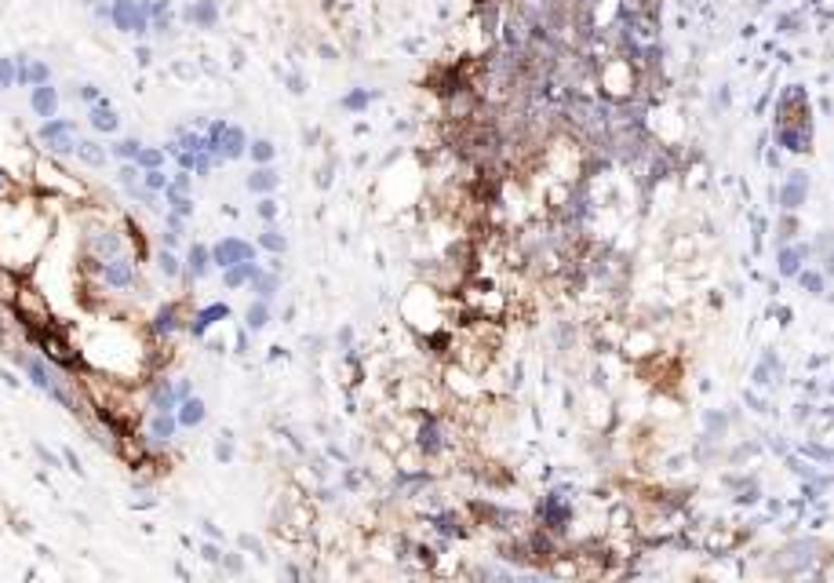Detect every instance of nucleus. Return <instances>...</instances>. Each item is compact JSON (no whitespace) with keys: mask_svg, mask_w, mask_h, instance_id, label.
I'll list each match as a JSON object with an SVG mask.
<instances>
[{"mask_svg":"<svg viewBox=\"0 0 834 583\" xmlns=\"http://www.w3.org/2000/svg\"><path fill=\"white\" fill-rule=\"evenodd\" d=\"M208 259H211V252H208L204 245H194V248H189V255H186V266H182V277H189V281H197V277H204V274H208Z\"/></svg>","mask_w":834,"mask_h":583,"instance_id":"obj_17","label":"nucleus"},{"mask_svg":"<svg viewBox=\"0 0 834 583\" xmlns=\"http://www.w3.org/2000/svg\"><path fill=\"white\" fill-rule=\"evenodd\" d=\"M135 164L146 171V168H164V149H157V146H142L139 149V157H135Z\"/></svg>","mask_w":834,"mask_h":583,"instance_id":"obj_23","label":"nucleus"},{"mask_svg":"<svg viewBox=\"0 0 834 583\" xmlns=\"http://www.w3.org/2000/svg\"><path fill=\"white\" fill-rule=\"evenodd\" d=\"M244 259H251V245L237 241V237H226V241H219L216 248H211V263L216 266H233V263H244Z\"/></svg>","mask_w":834,"mask_h":583,"instance_id":"obj_8","label":"nucleus"},{"mask_svg":"<svg viewBox=\"0 0 834 583\" xmlns=\"http://www.w3.org/2000/svg\"><path fill=\"white\" fill-rule=\"evenodd\" d=\"M135 62H139V66L146 70V66H149V62H154V51H149L146 44H139V48H135Z\"/></svg>","mask_w":834,"mask_h":583,"instance_id":"obj_39","label":"nucleus"},{"mask_svg":"<svg viewBox=\"0 0 834 583\" xmlns=\"http://www.w3.org/2000/svg\"><path fill=\"white\" fill-rule=\"evenodd\" d=\"M62 132H77V124L66 121V117H48L44 124L37 128V139H40V142H48L51 135H62Z\"/></svg>","mask_w":834,"mask_h":583,"instance_id":"obj_19","label":"nucleus"},{"mask_svg":"<svg viewBox=\"0 0 834 583\" xmlns=\"http://www.w3.org/2000/svg\"><path fill=\"white\" fill-rule=\"evenodd\" d=\"M204 416H208V405L201 401V398H182L179 401V416H175V423L182 426V430H194V426H201L204 423Z\"/></svg>","mask_w":834,"mask_h":583,"instance_id":"obj_13","label":"nucleus"},{"mask_svg":"<svg viewBox=\"0 0 834 583\" xmlns=\"http://www.w3.org/2000/svg\"><path fill=\"white\" fill-rule=\"evenodd\" d=\"M139 179H142V171H139V164H135V161H120V171H117V183H120L124 190H132V186H139Z\"/></svg>","mask_w":834,"mask_h":583,"instance_id":"obj_25","label":"nucleus"},{"mask_svg":"<svg viewBox=\"0 0 834 583\" xmlns=\"http://www.w3.org/2000/svg\"><path fill=\"white\" fill-rule=\"evenodd\" d=\"M251 157L259 161V164H266L270 157H273V146L266 142V139H259V142H251Z\"/></svg>","mask_w":834,"mask_h":583,"instance_id":"obj_32","label":"nucleus"},{"mask_svg":"<svg viewBox=\"0 0 834 583\" xmlns=\"http://www.w3.org/2000/svg\"><path fill=\"white\" fill-rule=\"evenodd\" d=\"M223 438H226V441H219V460L226 463V460L233 456V452H230V434H223Z\"/></svg>","mask_w":834,"mask_h":583,"instance_id":"obj_44","label":"nucleus"},{"mask_svg":"<svg viewBox=\"0 0 834 583\" xmlns=\"http://www.w3.org/2000/svg\"><path fill=\"white\" fill-rule=\"evenodd\" d=\"M223 317H230V307H226V303H216V307H208V310H197L189 332H194V336H204V332L216 325V321H223Z\"/></svg>","mask_w":834,"mask_h":583,"instance_id":"obj_16","label":"nucleus"},{"mask_svg":"<svg viewBox=\"0 0 834 583\" xmlns=\"http://www.w3.org/2000/svg\"><path fill=\"white\" fill-rule=\"evenodd\" d=\"M168 183H172V179L164 176V168H146V171H142V186L154 190V193H164Z\"/></svg>","mask_w":834,"mask_h":583,"instance_id":"obj_24","label":"nucleus"},{"mask_svg":"<svg viewBox=\"0 0 834 583\" xmlns=\"http://www.w3.org/2000/svg\"><path fill=\"white\" fill-rule=\"evenodd\" d=\"M51 80V66H48V62H30V84H48Z\"/></svg>","mask_w":834,"mask_h":583,"instance_id":"obj_30","label":"nucleus"},{"mask_svg":"<svg viewBox=\"0 0 834 583\" xmlns=\"http://www.w3.org/2000/svg\"><path fill=\"white\" fill-rule=\"evenodd\" d=\"M0 379H4V383L11 386V391H18V386H23V379H15V372H8L4 364H0Z\"/></svg>","mask_w":834,"mask_h":583,"instance_id":"obj_43","label":"nucleus"},{"mask_svg":"<svg viewBox=\"0 0 834 583\" xmlns=\"http://www.w3.org/2000/svg\"><path fill=\"white\" fill-rule=\"evenodd\" d=\"M226 569H230V572H241V558H226Z\"/></svg>","mask_w":834,"mask_h":583,"instance_id":"obj_46","label":"nucleus"},{"mask_svg":"<svg viewBox=\"0 0 834 583\" xmlns=\"http://www.w3.org/2000/svg\"><path fill=\"white\" fill-rule=\"evenodd\" d=\"M110 23L120 33H135V37L149 33V15L139 8V0H113V4H110Z\"/></svg>","mask_w":834,"mask_h":583,"instance_id":"obj_4","label":"nucleus"},{"mask_svg":"<svg viewBox=\"0 0 834 583\" xmlns=\"http://www.w3.org/2000/svg\"><path fill=\"white\" fill-rule=\"evenodd\" d=\"M33 452H37V456H40V460H44L48 467H58V456H51V452H48L44 445H33Z\"/></svg>","mask_w":834,"mask_h":583,"instance_id":"obj_41","label":"nucleus"},{"mask_svg":"<svg viewBox=\"0 0 834 583\" xmlns=\"http://www.w3.org/2000/svg\"><path fill=\"white\" fill-rule=\"evenodd\" d=\"M175 430H179V423H175L172 412H154V419H149V426H146V438L157 441V445H164L168 438L175 434Z\"/></svg>","mask_w":834,"mask_h":583,"instance_id":"obj_14","label":"nucleus"},{"mask_svg":"<svg viewBox=\"0 0 834 583\" xmlns=\"http://www.w3.org/2000/svg\"><path fill=\"white\" fill-rule=\"evenodd\" d=\"M62 456H66V463H70V470L77 474V478H84V467H80V460H77V452H73V448H62Z\"/></svg>","mask_w":834,"mask_h":583,"instance_id":"obj_37","label":"nucleus"},{"mask_svg":"<svg viewBox=\"0 0 834 583\" xmlns=\"http://www.w3.org/2000/svg\"><path fill=\"white\" fill-rule=\"evenodd\" d=\"M77 95H80L84 102H88V106H95V102H102V92L95 88V84H80V88H77Z\"/></svg>","mask_w":834,"mask_h":583,"instance_id":"obj_33","label":"nucleus"},{"mask_svg":"<svg viewBox=\"0 0 834 583\" xmlns=\"http://www.w3.org/2000/svg\"><path fill=\"white\" fill-rule=\"evenodd\" d=\"M106 149H110V157H117V161H135V157H139V149H142V142L127 135V139H117V142H110Z\"/></svg>","mask_w":834,"mask_h":583,"instance_id":"obj_20","label":"nucleus"},{"mask_svg":"<svg viewBox=\"0 0 834 583\" xmlns=\"http://www.w3.org/2000/svg\"><path fill=\"white\" fill-rule=\"evenodd\" d=\"M88 248H92V255H99V259L127 255L124 233H117V230H95V233H88Z\"/></svg>","mask_w":834,"mask_h":583,"instance_id":"obj_5","label":"nucleus"},{"mask_svg":"<svg viewBox=\"0 0 834 583\" xmlns=\"http://www.w3.org/2000/svg\"><path fill=\"white\" fill-rule=\"evenodd\" d=\"M102 285L113 288V292H132L139 285V270L132 263V255H113V259H102Z\"/></svg>","mask_w":834,"mask_h":583,"instance_id":"obj_3","label":"nucleus"},{"mask_svg":"<svg viewBox=\"0 0 834 583\" xmlns=\"http://www.w3.org/2000/svg\"><path fill=\"white\" fill-rule=\"evenodd\" d=\"M365 102H368V95H365V92H354V95H347V102H343V106H347V110H361Z\"/></svg>","mask_w":834,"mask_h":583,"instance_id":"obj_38","label":"nucleus"},{"mask_svg":"<svg viewBox=\"0 0 834 583\" xmlns=\"http://www.w3.org/2000/svg\"><path fill=\"white\" fill-rule=\"evenodd\" d=\"M273 211H277L273 201H263V204H259V215H263V219H273Z\"/></svg>","mask_w":834,"mask_h":583,"instance_id":"obj_45","label":"nucleus"},{"mask_svg":"<svg viewBox=\"0 0 834 583\" xmlns=\"http://www.w3.org/2000/svg\"><path fill=\"white\" fill-rule=\"evenodd\" d=\"M157 266H161L164 277H179V274H182V263L172 255V248H161V252H157Z\"/></svg>","mask_w":834,"mask_h":583,"instance_id":"obj_26","label":"nucleus"},{"mask_svg":"<svg viewBox=\"0 0 834 583\" xmlns=\"http://www.w3.org/2000/svg\"><path fill=\"white\" fill-rule=\"evenodd\" d=\"M179 237H182V233H175V230H164V233H161V245H164V248H175V245H179Z\"/></svg>","mask_w":834,"mask_h":583,"instance_id":"obj_42","label":"nucleus"},{"mask_svg":"<svg viewBox=\"0 0 834 583\" xmlns=\"http://www.w3.org/2000/svg\"><path fill=\"white\" fill-rule=\"evenodd\" d=\"M273 186H277V176H273L270 168H259L255 176H248V190H251V193H270Z\"/></svg>","mask_w":834,"mask_h":583,"instance_id":"obj_21","label":"nucleus"},{"mask_svg":"<svg viewBox=\"0 0 834 583\" xmlns=\"http://www.w3.org/2000/svg\"><path fill=\"white\" fill-rule=\"evenodd\" d=\"M182 329V314H179V303H164L154 317H149V336H157V339H164V336H172V332H179Z\"/></svg>","mask_w":834,"mask_h":583,"instance_id":"obj_10","label":"nucleus"},{"mask_svg":"<svg viewBox=\"0 0 834 583\" xmlns=\"http://www.w3.org/2000/svg\"><path fill=\"white\" fill-rule=\"evenodd\" d=\"M182 18H186V23H194L197 30H211L219 23V4H216V0H194V4L182 11Z\"/></svg>","mask_w":834,"mask_h":583,"instance_id":"obj_12","label":"nucleus"},{"mask_svg":"<svg viewBox=\"0 0 834 583\" xmlns=\"http://www.w3.org/2000/svg\"><path fill=\"white\" fill-rule=\"evenodd\" d=\"M201 558L211 561V565H219V561H223V551H219L216 544H204V547H201Z\"/></svg>","mask_w":834,"mask_h":583,"instance_id":"obj_36","label":"nucleus"},{"mask_svg":"<svg viewBox=\"0 0 834 583\" xmlns=\"http://www.w3.org/2000/svg\"><path fill=\"white\" fill-rule=\"evenodd\" d=\"M73 154L88 164V168H102L106 161H110V149H106L102 142H95V139H77V149Z\"/></svg>","mask_w":834,"mask_h":583,"instance_id":"obj_15","label":"nucleus"},{"mask_svg":"<svg viewBox=\"0 0 834 583\" xmlns=\"http://www.w3.org/2000/svg\"><path fill=\"white\" fill-rule=\"evenodd\" d=\"M146 401L154 412H175L179 401H175V383L172 379H154L149 383V391H146Z\"/></svg>","mask_w":834,"mask_h":583,"instance_id":"obj_9","label":"nucleus"},{"mask_svg":"<svg viewBox=\"0 0 834 583\" xmlns=\"http://www.w3.org/2000/svg\"><path fill=\"white\" fill-rule=\"evenodd\" d=\"M168 190H175V193H189V176H186V171H179V176H172V183H168Z\"/></svg>","mask_w":834,"mask_h":583,"instance_id":"obj_35","label":"nucleus"},{"mask_svg":"<svg viewBox=\"0 0 834 583\" xmlns=\"http://www.w3.org/2000/svg\"><path fill=\"white\" fill-rule=\"evenodd\" d=\"M266 321H270V310H266V303L259 299V303H255V307L248 310V329H263Z\"/></svg>","mask_w":834,"mask_h":583,"instance_id":"obj_29","label":"nucleus"},{"mask_svg":"<svg viewBox=\"0 0 834 583\" xmlns=\"http://www.w3.org/2000/svg\"><path fill=\"white\" fill-rule=\"evenodd\" d=\"M216 146H219V161H237L244 149H248V135L241 132V128H233V124H219V139H216Z\"/></svg>","mask_w":834,"mask_h":583,"instance_id":"obj_6","label":"nucleus"},{"mask_svg":"<svg viewBox=\"0 0 834 583\" xmlns=\"http://www.w3.org/2000/svg\"><path fill=\"white\" fill-rule=\"evenodd\" d=\"M0 88H15V55H0Z\"/></svg>","mask_w":834,"mask_h":583,"instance_id":"obj_28","label":"nucleus"},{"mask_svg":"<svg viewBox=\"0 0 834 583\" xmlns=\"http://www.w3.org/2000/svg\"><path fill=\"white\" fill-rule=\"evenodd\" d=\"M0 190H4V179H0Z\"/></svg>","mask_w":834,"mask_h":583,"instance_id":"obj_48","label":"nucleus"},{"mask_svg":"<svg viewBox=\"0 0 834 583\" xmlns=\"http://www.w3.org/2000/svg\"><path fill=\"white\" fill-rule=\"evenodd\" d=\"M175 146H179V149H189V154H201V149H204V135L189 132V128H179V132H175Z\"/></svg>","mask_w":834,"mask_h":583,"instance_id":"obj_22","label":"nucleus"},{"mask_svg":"<svg viewBox=\"0 0 834 583\" xmlns=\"http://www.w3.org/2000/svg\"><path fill=\"white\" fill-rule=\"evenodd\" d=\"M84 4H92V8H95V4H99V0H84Z\"/></svg>","mask_w":834,"mask_h":583,"instance_id":"obj_47","label":"nucleus"},{"mask_svg":"<svg viewBox=\"0 0 834 583\" xmlns=\"http://www.w3.org/2000/svg\"><path fill=\"white\" fill-rule=\"evenodd\" d=\"M37 336L40 343V350H44V357L55 364V369H73V364L80 361V354L73 350V343L66 336H58L55 329H40V332H30V339Z\"/></svg>","mask_w":834,"mask_h":583,"instance_id":"obj_2","label":"nucleus"},{"mask_svg":"<svg viewBox=\"0 0 834 583\" xmlns=\"http://www.w3.org/2000/svg\"><path fill=\"white\" fill-rule=\"evenodd\" d=\"M88 124L95 128V132H102V135H117L120 132V117L110 106V99H102V102L92 106V110H88Z\"/></svg>","mask_w":834,"mask_h":583,"instance_id":"obj_11","label":"nucleus"},{"mask_svg":"<svg viewBox=\"0 0 834 583\" xmlns=\"http://www.w3.org/2000/svg\"><path fill=\"white\" fill-rule=\"evenodd\" d=\"M273 292H277V277H259V274H255V295L270 299Z\"/></svg>","mask_w":834,"mask_h":583,"instance_id":"obj_31","label":"nucleus"},{"mask_svg":"<svg viewBox=\"0 0 834 583\" xmlns=\"http://www.w3.org/2000/svg\"><path fill=\"white\" fill-rule=\"evenodd\" d=\"M255 274H259V266L251 263V259H244V263H233V266H226V288H241L244 281H251Z\"/></svg>","mask_w":834,"mask_h":583,"instance_id":"obj_18","label":"nucleus"},{"mask_svg":"<svg viewBox=\"0 0 834 583\" xmlns=\"http://www.w3.org/2000/svg\"><path fill=\"white\" fill-rule=\"evenodd\" d=\"M48 146H51V154H73V149H77V135H73V132L51 135V139H48Z\"/></svg>","mask_w":834,"mask_h":583,"instance_id":"obj_27","label":"nucleus"},{"mask_svg":"<svg viewBox=\"0 0 834 583\" xmlns=\"http://www.w3.org/2000/svg\"><path fill=\"white\" fill-rule=\"evenodd\" d=\"M15 354V361L23 364V372H26V379L37 386L40 394H48L55 405H62L66 412H73V416H80V401L66 391V383H62L58 376H55V364L48 361V357H40V354H26V350H11Z\"/></svg>","mask_w":834,"mask_h":583,"instance_id":"obj_1","label":"nucleus"},{"mask_svg":"<svg viewBox=\"0 0 834 583\" xmlns=\"http://www.w3.org/2000/svg\"><path fill=\"white\" fill-rule=\"evenodd\" d=\"M58 88H51V80L48 84H33L30 88V110H33V117H55L58 113Z\"/></svg>","mask_w":834,"mask_h":583,"instance_id":"obj_7","label":"nucleus"},{"mask_svg":"<svg viewBox=\"0 0 834 583\" xmlns=\"http://www.w3.org/2000/svg\"><path fill=\"white\" fill-rule=\"evenodd\" d=\"M189 394H194V383H189V379H179V383H175V401H182V398H189Z\"/></svg>","mask_w":834,"mask_h":583,"instance_id":"obj_40","label":"nucleus"},{"mask_svg":"<svg viewBox=\"0 0 834 583\" xmlns=\"http://www.w3.org/2000/svg\"><path fill=\"white\" fill-rule=\"evenodd\" d=\"M259 245H263V248H270V252H285V237H277V233L270 230V233H263V237H259Z\"/></svg>","mask_w":834,"mask_h":583,"instance_id":"obj_34","label":"nucleus"}]
</instances>
